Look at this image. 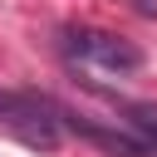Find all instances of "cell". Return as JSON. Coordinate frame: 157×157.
Returning <instances> with one entry per match:
<instances>
[{"label": "cell", "mask_w": 157, "mask_h": 157, "mask_svg": "<svg viewBox=\"0 0 157 157\" xmlns=\"http://www.w3.org/2000/svg\"><path fill=\"white\" fill-rule=\"evenodd\" d=\"M69 54L83 59V64H98V69H113V74H137L142 69V49L113 29H69Z\"/></svg>", "instance_id": "7a4b0ae2"}, {"label": "cell", "mask_w": 157, "mask_h": 157, "mask_svg": "<svg viewBox=\"0 0 157 157\" xmlns=\"http://www.w3.org/2000/svg\"><path fill=\"white\" fill-rule=\"evenodd\" d=\"M0 128L10 137H20L34 152H54L64 142V123H59V103L44 93H15L0 88Z\"/></svg>", "instance_id": "6da1fadb"}, {"label": "cell", "mask_w": 157, "mask_h": 157, "mask_svg": "<svg viewBox=\"0 0 157 157\" xmlns=\"http://www.w3.org/2000/svg\"><path fill=\"white\" fill-rule=\"evenodd\" d=\"M113 108H118V123H123L132 137H142L147 152H157V113H152L147 103H128V98H113Z\"/></svg>", "instance_id": "3957f363"}]
</instances>
